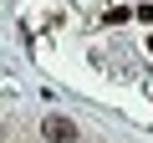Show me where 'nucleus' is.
I'll return each mask as SVG.
<instances>
[{"instance_id": "obj_2", "label": "nucleus", "mask_w": 153, "mask_h": 143, "mask_svg": "<svg viewBox=\"0 0 153 143\" xmlns=\"http://www.w3.org/2000/svg\"><path fill=\"white\" fill-rule=\"evenodd\" d=\"M128 16H133V10H128V5H117V10H107V16H102V21H107V26H123V21H128Z\"/></svg>"}, {"instance_id": "obj_1", "label": "nucleus", "mask_w": 153, "mask_h": 143, "mask_svg": "<svg viewBox=\"0 0 153 143\" xmlns=\"http://www.w3.org/2000/svg\"><path fill=\"white\" fill-rule=\"evenodd\" d=\"M41 133H46L51 143H76V123H71V118H46Z\"/></svg>"}, {"instance_id": "obj_3", "label": "nucleus", "mask_w": 153, "mask_h": 143, "mask_svg": "<svg viewBox=\"0 0 153 143\" xmlns=\"http://www.w3.org/2000/svg\"><path fill=\"white\" fill-rule=\"evenodd\" d=\"M148 51H153V41H148Z\"/></svg>"}]
</instances>
